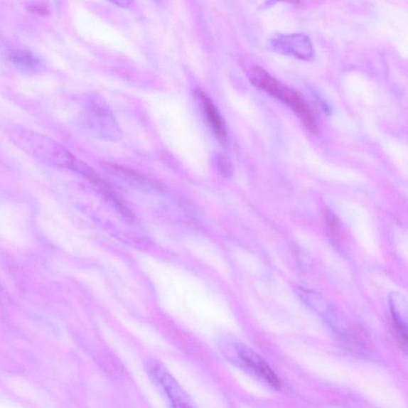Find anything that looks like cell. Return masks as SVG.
I'll return each instance as SVG.
<instances>
[{"instance_id":"obj_1","label":"cell","mask_w":408,"mask_h":408,"mask_svg":"<svg viewBox=\"0 0 408 408\" xmlns=\"http://www.w3.org/2000/svg\"><path fill=\"white\" fill-rule=\"evenodd\" d=\"M249 79L256 88L264 90L276 100L288 105L301 118V122L309 131L317 135L319 134L311 107L297 92L287 87L259 67L252 70Z\"/></svg>"},{"instance_id":"obj_2","label":"cell","mask_w":408,"mask_h":408,"mask_svg":"<svg viewBox=\"0 0 408 408\" xmlns=\"http://www.w3.org/2000/svg\"><path fill=\"white\" fill-rule=\"evenodd\" d=\"M146 370L154 384L167 398L171 407L196 408L188 393L161 361L149 360Z\"/></svg>"},{"instance_id":"obj_3","label":"cell","mask_w":408,"mask_h":408,"mask_svg":"<svg viewBox=\"0 0 408 408\" xmlns=\"http://www.w3.org/2000/svg\"><path fill=\"white\" fill-rule=\"evenodd\" d=\"M221 350L230 360L246 366L272 387H280L279 380L272 368L258 354L248 348L230 342H223Z\"/></svg>"},{"instance_id":"obj_4","label":"cell","mask_w":408,"mask_h":408,"mask_svg":"<svg viewBox=\"0 0 408 408\" xmlns=\"http://www.w3.org/2000/svg\"><path fill=\"white\" fill-rule=\"evenodd\" d=\"M91 129L97 137L108 141H119L122 131L113 111L100 96L92 98L90 107Z\"/></svg>"},{"instance_id":"obj_5","label":"cell","mask_w":408,"mask_h":408,"mask_svg":"<svg viewBox=\"0 0 408 408\" xmlns=\"http://www.w3.org/2000/svg\"><path fill=\"white\" fill-rule=\"evenodd\" d=\"M274 49L282 55H292L304 61H312L315 56L313 43L306 35L275 36L272 41Z\"/></svg>"},{"instance_id":"obj_6","label":"cell","mask_w":408,"mask_h":408,"mask_svg":"<svg viewBox=\"0 0 408 408\" xmlns=\"http://www.w3.org/2000/svg\"><path fill=\"white\" fill-rule=\"evenodd\" d=\"M196 95L198 97L201 104L203 113L208 122L210 129H213L217 139L222 144L228 142V134L225 121L215 104L206 93L201 90H196Z\"/></svg>"},{"instance_id":"obj_7","label":"cell","mask_w":408,"mask_h":408,"mask_svg":"<svg viewBox=\"0 0 408 408\" xmlns=\"http://www.w3.org/2000/svg\"><path fill=\"white\" fill-rule=\"evenodd\" d=\"M390 306L394 327L396 328L399 338L407 345V309L406 299L402 294L393 293L390 296Z\"/></svg>"},{"instance_id":"obj_8","label":"cell","mask_w":408,"mask_h":408,"mask_svg":"<svg viewBox=\"0 0 408 408\" xmlns=\"http://www.w3.org/2000/svg\"><path fill=\"white\" fill-rule=\"evenodd\" d=\"M295 291L299 298L304 301V304L311 307L313 311L320 314L326 313L330 311L331 306L319 293L302 287H298Z\"/></svg>"},{"instance_id":"obj_9","label":"cell","mask_w":408,"mask_h":408,"mask_svg":"<svg viewBox=\"0 0 408 408\" xmlns=\"http://www.w3.org/2000/svg\"><path fill=\"white\" fill-rule=\"evenodd\" d=\"M109 168L112 172L117 176L124 177L127 181L143 184V186H153V183L149 181L146 177L134 172V171L117 166H109Z\"/></svg>"},{"instance_id":"obj_10","label":"cell","mask_w":408,"mask_h":408,"mask_svg":"<svg viewBox=\"0 0 408 408\" xmlns=\"http://www.w3.org/2000/svg\"><path fill=\"white\" fill-rule=\"evenodd\" d=\"M215 166L219 173L226 179L232 178L234 175V167L225 156L217 154L215 158Z\"/></svg>"},{"instance_id":"obj_11","label":"cell","mask_w":408,"mask_h":408,"mask_svg":"<svg viewBox=\"0 0 408 408\" xmlns=\"http://www.w3.org/2000/svg\"><path fill=\"white\" fill-rule=\"evenodd\" d=\"M326 222L328 232L331 235L332 239L335 242H338L340 235V222L337 216H335L331 210H326Z\"/></svg>"}]
</instances>
